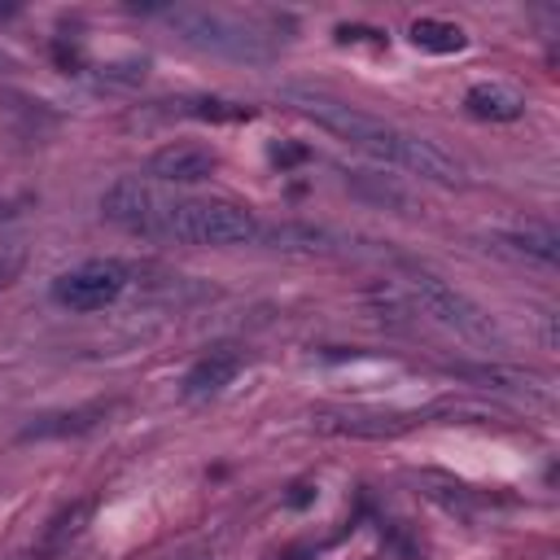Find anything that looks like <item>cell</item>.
<instances>
[{
    "instance_id": "obj_1",
    "label": "cell",
    "mask_w": 560,
    "mask_h": 560,
    "mask_svg": "<svg viewBox=\"0 0 560 560\" xmlns=\"http://www.w3.org/2000/svg\"><path fill=\"white\" fill-rule=\"evenodd\" d=\"M284 101L302 118H311L315 127L332 131L337 140H346L350 149H359V153H368V158H376L385 166H398V171L433 179V184H464V166L446 149H438L433 140H424L416 131H402V127H394V122H385L376 114H363V109H354V105H346V101H337L328 92L298 88V83L284 88Z\"/></svg>"
},
{
    "instance_id": "obj_2",
    "label": "cell",
    "mask_w": 560,
    "mask_h": 560,
    "mask_svg": "<svg viewBox=\"0 0 560 560\" xmlns=\"http://www.w3.org/2000/svg\"><path fill=\"white\" fill-rule=\"evenodd\" d=\"M258 219L232 201H166L162 219L153 223V236L175 241V245H254L258 241Z\"/></svg>"
},
{
    "instance_id": "obj_3",
    "label": "cell",
    "mask_w": 560,
    "mask_h": 560,
    "mask_svg": "<svg viewBox=\"0 0 560 560\" xmlns=\"http://www.w3.org/2000/svg\"><path fill=\"white\" fill-rule=\"evenodd\" d=\"M407 293H411V302H416L433 324H442V328L455 332L459 341L490 346V350L503 346L494 319H490L468 293H459L455 284H446L442 276H433V271H424V267H411V271H407Z\"/></svg>"
},
{
    "instance_id": "obj_4",
    "label": "cell",
    "mask_w": 560,
    "mask_h": 560,
    "mask_svg": "<svg viewBox=\"0 0 560 560\" xmlns=\"http://www.w3.org/2000/svg\"><path fill=\"white\" fill-rule=\"evenodd\" d=\"M166 22L192 44V48H206V52H219V57H236V61H267L271 48L262 44V35L219 9H197V4H179V9H166Z\"/></svg>"
},
{
    "instance_id": "obj_5",
    "label": "cell",
    "mask_w": 560,
    "mask_h": 560,
    "mask_svg": "<svg viewBox=\"0 0 560 560\" xmlns=\"http://www.w3.org/2000/svg\"><path fill=\"white\" fill-rule=\"evenodd\" d=\"M136 284V267L122 258H88L52 280V302L70 311H105Z\"/></svg>"
},
{
    "instance_id": "obj_6",
    "label": "cell",
    "mask_w": 560,
    "mask_h": 560,
    "mask_svg": "<svg viewBox=\"0 0 560 560\" xmlns=\"http://www.w3.org/2000/svg\"><path fill=\"white\" fill-rule=\"evenodd\" d=\"M166 210V197L149 184V179H114L105 192H101V214L127 232H140V236H153V223L162 219Z\"/></svg>"
},
{
    "instance_id": "obj_7",
    "label": "cell",
    "mask_w": 560,
    "mask_h": 560,
    "mask_svg": "<svg viewBox=\"0 0 560 560\" xmlns=\"http://www.w3.org/2000/svg\"><path fill=\"white\" fill-rule=\"evenodd\" d=\"M424 411H363V407H346V411H315L311 424L315 433H332V438H398L416 424H424Z\"/></svg>"
},
{
    "instance_id": "obj_8",
    "label": "cell",
    "mask_w": 560,
    "mask_h": 560,
    "mask_svg": "<svg viewBox=\"0 0 560 560\" xmlns=\"http://www.w3.org/2000/svg\"><path fill=\"white\" fill-rule=\"evenodd\" d=\"M214 171H219V158L206 144H166L149 158V175L158 184H206Z\"/></svg>"
},
{
    "instance_id": "obj_9",
    "label": "cell",
    "mask_w": 560,
    "mask_h": 560,
    "mask_svg": "<svg viewBox=\"0 0 560 560\" xmlns=\"http://www.w3.org/2000/svg\"><path fill=\"white\" fill-rule=\"evenodd\" d=\"M241 368H245V354H241L236 346H214L210 354H201V359L188 368V376H184V398H214V394H223V389L241 376Z\"/></svg>"
},
{
    "instance_id": "obj_10",
    "label": "cell",
    "mask_w": 560,
    "mask_h": 560,
    "mask_svg": "<svg viewBox=\"0 0 560 560\" xmlns=\"http://www.w3.org/2000/svg\"><path fill=\"white\" fill-rule=\"evenodd\" d=\"M451 372H455V376H468V381H477V385H490V389L521 394V398H529V402H551V389H547L538 376L521 372V368H503V363H455Z\"/></svg>"
},
{
    "instance_id": "obj_11",
    "label": "cell",
    "mask_w": 560,
    "mask_h": 560,
    "mask_svg": "<svg viewBox=\"0 0 560 560\" xmlns=\"http://www.w3.org/2000/svg\"><path fill=\"white\" fill-rule=\"evenodd\" d=\"M114 411V402H88V407H74V411H57V416H44V420H31L18 438L22 442H48V438H79L88 429H96L105 416Z\"/></svg>"
},
{
    "instance_id": "obj_12",
    "label": "cell",
    "mask_w": 560,
    "mask_h": 560,
    "mask_svg": "<svg viewBox=\"0 0 560 560\" xmlns=\"http://www.w3.org/2000/svg\"><path fill=\"white\" fill-rule=\"evenodd\" d=\"M464 109H468L472 118H481V122H512V118L525 114V96H521L516 88L490 79V83H472V88L464 92Z\"/></svg>"
},
{
    "instance_id": "obj_13",
    "label": "cell",
    "mask_w": 560,
    "mask_h": 560,
    "mask_svg": "<svg viewBox=\"0 0 560 560\" xmlns=\"http://www.w3.org/2000/svg\"><path fill=\"white\" fill-rule=\"evenodd\" d=\"M258 241L271 245V249H289V254H324V249H332V236L324 228H311V223H271V228H258Z\"/></svg>"
},
{
    "instance_id": "obj_14",
    "label": "cell",
    "mask_w": 560,
    "mask_h": 560,
    "mask_svg": "<svg viewBox=\"0 0 560 560\" xmlns=\"http://www.w3.org/2000/svg\"><path fill=\"white\" fill-rule=\"evenodd\" d=\"M411 44L424 48V52H459L468 44V35L455 26V22H442V18H416L411 22Z\"/></svg>"
},
{
    "instance_id": "obj_15",
    "label": "cell",
    "mask_w": 560,
    "mask_h": 560,
    "mask_svg": "<svg viewBox=\"0 0 560 560\" xmlns=\"http://www.w3.org/2000/svg\"><path fill=\"white\" fill-rule=\"evenodd\" d=\"M499 245H508V249H516L525 258H538V262H556V254H560V236L547 223H525V228L499 236Z\"/></svg>"
},
{
    "instance_id": "obj_16",
    "label": "cell",
    "mask_w": 560,
    "mask_h": 560,
    "mask_svg": "<svg viewBox=\"0 0 560 560\" xmlns=\"http://www.w3.org/2000/svg\"><path fill=\"white\" fill-rule=\"evenodd\" d=\"M88 512H92V503H70V508H61L57 516H52V525L44 529V538H39V556H52V551H61L79 529H83V521H88Z\"/></svg>"
},
{
    "instance_id": "obj_17",
    "label": "cell",
    "mask_w": 560,
    "mask_h": 560,
    "mask_svg": "<svg viewBox=\"0 0 560 560\" xmlns=\"http://www.w3.org/2000/svg\"><path fill=\"white\" fill-rule=\"evenodd\" d=\"M179 114H192V118H206V122H241V118H254V109H249V105H236V101H214V96L179 101Z\"/></svg>"
},
{
    "instance_id": "obj_18",
    "label": "cell",
    "mask_w": 560,
    "mask_h": 560,
    "mask_svg": "<svg viewBox=\"0 0 560 560\" xmlns=\"http://www.w3.org/2000/svg\"><path fill=\"white\" fill-rule=\"evenodd\" d=\"M22 262H26V249L22 245H0V289H9L18 280Z\"/></svg>"
},
{
    "instance_id": "obj_19",
    "label": "cell",
    "mask_w": 560,
    "mask_h": 560,
    "mask_svg": "<svg viewBox=\"0 0 560 560\" xmlns=\"http://www.w3.org/2000/svg\"><path fill=\"white\" fill-rule=\"evenodd\" d=\"M311 499H315V494H311V486H293V494H289V503H293V508H306Z\"/></svg>"
},
{
    "instance_id": "obj_20",
    "label": "cell",
    "mask_w": 560,
    "mask_h": 560,
    "mask_svg": "<svg viewBox=\"0 0 560 560\" xmlns=\"http://www.w3.org/2000/svg\"><path fill=\"white\" fill-rule=\"evenodd\" d=\"M280 560H315L311 551H289V556H280Z\"/></svg>"
}]
</instances>
